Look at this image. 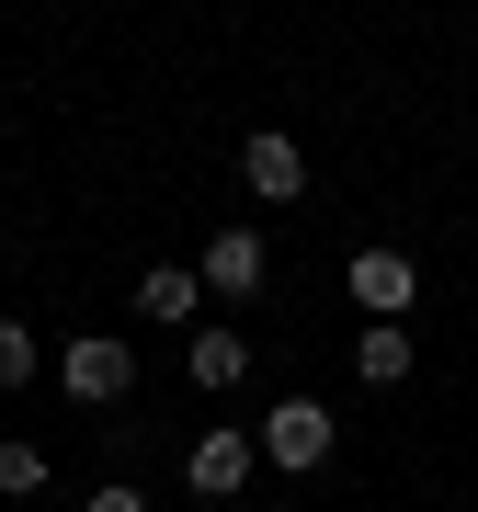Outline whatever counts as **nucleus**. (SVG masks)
Segmentation results:
<instances>
[{"label":"nucleus","instance_id":"nucleus-3","mask_svg":"<svg viewBox=\"0 0 478 512\" xmlns=\"http://www.w3.org/2000/svg\"><path fill=\"white\" fill-rule=\"evenodd\" d=\"M251 467H262V433H239V421H217V433L183 444V490H194V501H239Z\"/></svg>","mask_w":478,"mask_h":512},{"label":"nucleus","instance_id":"nucleus-7","mask_svg":"<svg viewBox=\"0 0 478 512\" xmlns=\"http://www.w3.org/2000/svg\"><path fill=\"white\" fill-rule=\"evenodd\" d=\"M410 365H422V342H410L399 319H365V342H353V376H365V387H399Z\"/></svg>","mask_w":478,"mask_h":512},{"label":"nucleus","instance_id":"nucleus-1","mask_svg":"<svg viewBox=\"0 0 478 512\" xmlns=\"http://www.w3.org/2000/svg\"><path fill=\"white\" fill-rule=\"evenodd\" d=\"M57 387H69L80 410H114L137 387V353L114 342V330H80V342H57Z\"/></svg>","mask_w":478,"mask_h":512},{"label":"nucleus","instance_id":"nucleus-8","mask_svg":"<svg viewBox=\"0 0 478 512\" xmlns=\"http://www.w3.org/2000/svg\"><path fill=\"white\" fill-rule=\"evenodd\" d=\"M194 296H205V285H194V262H160V274H137V319H148V330H183V319H194Z\"/></svg>","mask_w":478,"mask_h":512},{"label":"nucleus","instance_id":"nucleus-5","mask_svg":"<svg viewBox=\"0 0 478 512\" xmlns=\"http://www.w3.org/2000/svg\"><path fill=\"white\" fill-rule=\"evenodd\" d=\"M239 183H251L262 205H296V194H308V160H296V137H285V126H251V137H239Z\"/></svg>","mask_w":478,"mask_h":512},{"label":"nucleus","instance_id":"nucleus-2","mask_svg":"<svg viewBox=\"0 0 478 512\" xmlns=\"http://www.w3.org/2000/svg\"><path fill=\"white\" fill-rule=\"evenodd\" d=\"M262 467L319 478V467H331V410H319V399H274V410H262Z\"/></svg>","mask_w":478,"mask_h":512},{"label":"nucleus","instance_id":"nucleus-12","mask_svg":"<svg viewBox=\"0 0 478 512\" xmlns=\"http://www.w3.org/2000/svg\"><path fill=\"white\" fill-rule=\"evenodd\" d=\"M80 512H148V490H137V478H103V490L80 501Z\"/></svg>","mask_w":478,"mask_h":512},{"label":"nucleus","instance_id":"nucleus-11","mask_svg":"<svg viewBox=\"0 0 478 512\" xmlns=\"http://www.w3.org/2000/svg\"><path fill=\"white\" fill-rule=\"evenodd\" d=\"M46 490V444H0V501H35Z\"/></svg>","mask_w":478,"mask_h":512},{"label":"nucleus","instance_id":"nucleus-10","mask_svg":"<svg viewBox=\"0 0 478 512\" xmlns=\"http://www.w3.org/2000/svg\"><path fill=\"white\" fill-rule=\"evenodd\" d=\"M35 376H46V342L23 319H0V387H35Z\"/></svg>","mask_w":478,"mask_h":512},{"label":"nucleus","instance_id":"nucleus-6","mask_svg":"<svg viewBox=\"0 0 478 512\" xmlns=\"http://www.w3.org/2000/svg\"><path fill=\"white\" fill-rule=\"evenodd\" d=\"M410 296H422V262L410 251H353V308L365 319H410Z\"/></svg>","mask_w":478,"mask_h":512},{"label":"nucleus","instance_id":"nucleus-4","mask_svg":"<svg viewBox=\"0 0 478 512\" xmlns=\"http://www.w3.org/2000/svg\"><path fill=\"white\" fill-rule=\"evenodd\" d=\"M262 274H274V251H262L251 228H217V239L194 251V285H205V296H228V308H251Z\"/></svg>","mask_w":478,"mask_h":512},{"label":"nucleus","instance_id":"nucleus-9","mask_svg":"<svg viewBox=\"0 0 478 512\" xmlns=\"http://www.w3.org/2000/svg\"><path fill=\"white\" fill-rule=\"evenodd\" d=\"M183 365H194V387H239V376H251V342L217 319V330H194V342H183Z\"/></svg>","mask_w":478,"mask_h":512}]
</instances>
